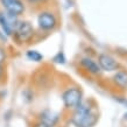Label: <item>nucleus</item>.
I'll use <instances>...</instances> for the list:
<instances>
[{"label":"nucleus","instance_id":"1","mask_svg":"<svg viewBox=\"0 0 127 127\" xmlns=\"http://www.w3.org/2000/svg\"><path fill=\"white\" fill-rule=\"evenodd\" d=\"M72 121L78 127H91L93 124L96 123V117L91 113L89 107H86V106H79V108L73 114Z\"/></svg>","mask_w":127,"mask_h":127},{"label":"nucleus","instance_id":"2","mask_svg":"<svg viewBox=\"0 0 127 127\" xmlns=\"http://www.w3.org/2000/svg\"><path fill=\"white\" fill-rule=\"evenodd\" d=\"M14 33L19 42H27L34 34V28L27 21H21V22H18L16 27L14 28Z\"/></svg>","mask_w":127,"mask_h":127},{"label":"nucleus","instance_id":"3","mask_svg":"<svg viewBox=\"0 0 127 127\" xmlns=\"http://www.w3.org/2000/svg\"><path fill=\"white\" fill-rule=\"evenodd\" d=\"M16 18L18 16L12 15L9 13H4V12H0V29L4 32L7 36H11L13 34V29L16 27L18 23L16 22Z\"/></svg>","mask_w":127,"mask_h":127},{"label":"nucleus","instance_id":"4","mask_svg":"<svg viewBox=\"0 0 127 127\" xmlns=\"http://www.w3.org/2000/svg\"><path fill=\"white\" fill-rule=\"evenodd\" d=\"M82 92L76 88L69 89L63 93V103L65 107H77L81 105Z\"/></svg>","mask_w":127,"mask_h":127},{"label":"nucleus","instance_id":"5","mask_svg":"<svg viewBox=\"0 0 127 127\" xmlns=\"http://www.w3.org/2000/svg\"><path fill=\"white\" fill-rule=\"evenodd\" d=\"M0 4L2 5L6 12L12 15L19 16L25 12V5L22 0H0Z\"/></svg>","mask_w":127,"mask_h":127},{"label":"nucleus","instance_id":"6","mask_svg":"<svg viewBox=\"0 0 127 127\" xmlns=\"http://www.w3.org/2000/svg\"><path fill=\"white\" fill-rule=\"evenodd\" d=\"M37 23L39 27L44 29V31H50L56 26V18L54 14H51L49 12H42L39 16H37Z\"/></svg>","mask_w":127,"mask_h":127},{"label":"nucleus","instance_id":"7","mask_svg":"<svg viewBox=\"0 0 127 127\" xmlns=\"http://www.w3.org/2000/svg\"><path fill=\"white\" fill-rule=\"evenodd\" d=\"M98 61H99V65L106 71H113L118 68L117 61H114V58L108 55H100Z\"/></svg>","mask_w":127,"mask_h":127},{"label":"nucleus","instance_id":"8","mask_svg":"<svg viewBox=\"0 0 127 127\" xmlns=\"http://www.w3.org/2000/svg\"><path fill=\"white\" fill-rule=\"evenodd\" d=\"M41 119H42L43 125H46L47 127H50V126H53V125H55V123L57 121V114L54 113V112L46 111L42 113Z\"/></svg>","mask_w":127,"mask_h":127},{"label":"nucleus","instance_id":"9","mask_svg":"<svg viewBox=\"0 0 127 127\" xmlns=\"http://www.w3.org/2000/svg\"><path fill=\"white\" fill-rule=\"evenodd\" d=\"M82 65L92 73H98L100 70L99 66L97 65L92 60H90V58H83V60H82Z\"/></svg>","mask_w":127,"mask_h":127},{"label":"nucleus","instance_id":"10","mask_svg":"<svg viewBox=\"0 0 127 127\" xmlns=\"http://www.w3.org/2000/svg\"><path fill=\"white\" fill-rule=\"evenodd\" d=\"M114 82H116L119 86H121V88L127 86V73L118 72L116 76H114Z\"/></svg>","mask_w":127,"mask_h":127},{"label":"nucleus","instance_id":"11","mask_svg":"<svg viewBox=\"0 0 127 127\" xmlns=\"http://www.w3.org/2000/svg\"><path fill=\"white\" fill-rule=\"evenodd\" d=\"M28 60H31V61H34V62H40L42 61L43 56L40 54L39 51H36V50H28L27 54H26Z\"/></svg>","mask_w":127,"mask_h":127},{"label":"nucleus","instance_id":"12","mask_svg":"<svg viewBox=\"0 0 127 127\" xmlns=\"http://www.w3.org/2000/svg\"><path fill=\"white\" fill-rule=\"evenodd\" d=\"M54 62L60 63V64H64V63H65V57H64V54H63V53H58V54L54 57Z\"/></svg>","mask_w":127,"mask_h":127},{"label":"nucleus","instance_id":"13","mask_svg":"<svg viewBox=\"0 0 127 127\" xmlns=\"http://www.w3.org/2000/svg\"><path fill=\"white\" fill-rule=\"evenodd\" d=\"M5 58H6V54H5V50L2 47H0V64L5 61Z\"/></svg>","mask_w":127,"mask_h":127},{"label":"nucleus","instance_id":"14","mask_svg":"<svg viewBox=\"0 0 127 127\" xmlns=\"http://www.w3.org/2000/svg\"><path fill=\"white\" fill-rule=\"evenodd\" d=\"M29 2H34V4H37V2H44L47 0H28Z\"/></svg>","mask_w":127,"mask_h":127},{"label":"nucleus","instance_id":"15","mask_svg":"<svg viewBox=\"0 0 127 127\" xmlns=\"http://www.w3.org/2000/svg\"><path fill=\"white\" fill-rule=\"evenodd\" d=\"M124 118H125V120H127V112L125 113V114H124Z\"/></svg>","mask_w":127,"mask_h":127},{"label":"nucleus","instance_id":"16","mask_svg":"<svg viewBox=\"0 0 127 127\" xmlns=\"http://www.w3.org/2000/svg\"><path fill=\"white\" fill-rule=\"evenodd\" d=\"M1 71H2V70H1V66H0V77H1Z\"/></svg>","mask_w":127,"mask_h":127}]
</instances>
